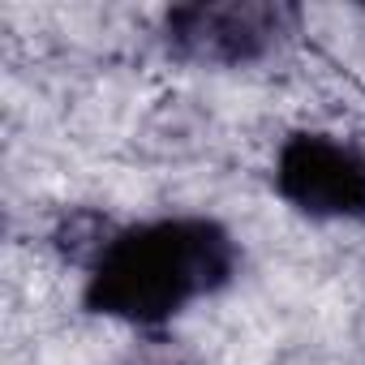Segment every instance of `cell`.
<instances>
[{
	"mask_svg": "<svg viewBox=\"0 0 365 365\" xmlns=\"http://www.w3.org/2000/svg\"><path fill=\"white\" fill-rule=\"evenodd\" d=\"M241 271V241L215 215L176 211L108 224L82 262V309L142 335L220 297Z\"/></svg>",
	"mask_w": 365,
	"mask_h": 365,
	"instance_id": "cell-1",
	"label": "cell"
},
{
	"mask_svg": "<svg viewBox=\"0 0 365 365\" xmlns=\"http://www.w3.org/2000/svg\"><path fill=\"white\" fill-rule=\"evenodd\" d=\"M305 26L284 0H198L159 14V43L194 69H250L279 56Z\"/></svg>",
	"mask_w": 365,
	"mask_h": 365,
	"instance_id": "cell-2",
	"label": "cell"
},
{
	"mask_svg": "<svg viewBox=\"0 0 365 365\" xmlns=\"http://www.w3.org/2000/svg\"><path fill=\"white\" fill-rule=\"evenodd\" d=\"M275 198L314 224H365V146L331 129H297L271 159Z\"/></svg>",
	"mask_w": 365,
	"mask_h": 365,
	"instance_id": "cell-3",
	"label": "cell"
},
{
	"mask_svg": "<svg viewBox=\"0 0 365 365\" xmlns=\"http://www.w3.org/2000/svg\"><path fill=\"white\" fill-rule=\"evenodd\" d=\"M120 365H198L176 339H163V335H146L142 344H133L125 352Z\"/></svg>",
	"mask_w": 365,
	"mask_h": 365,
	"instance_id": "cell-4",
	"label": "cell"
}]
</instances>
